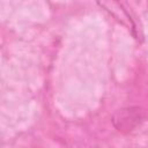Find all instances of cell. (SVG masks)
Here are the masks:
<instances>
[{"label": "cell", "mask_w": 148, "mask_h": 148, "mask_svg": "<svg viewBox=\"0 0 148 148\" xmlns=\"http://www.w3.org/2000/svg\"><path fill=\"white\" fill-rule=\"evenodd\" d=\"M140 111L138 108H127L119 110L113 117V124L118 131H131L140 120Z\"/></svg>", "instance_id": "obj_2"}, {"label": "cell", "mask_w": 148, "mask_h": 148, "mask_svg": "<svg viewBox=\"0 0 148 148\" xmlns=\"http://www.w3.org/2000/svg\"><path fill=\"white\" fill-rule=\"evenodd\" d=\"M96 2L102 9L109 13L118 23H120L127 30H130L135 38H138L136 25L132 16L130 15V13L126 10V8L120 2V0H96Z\"/></svg>", "instance_id": "obj_1"}]
</instances>
